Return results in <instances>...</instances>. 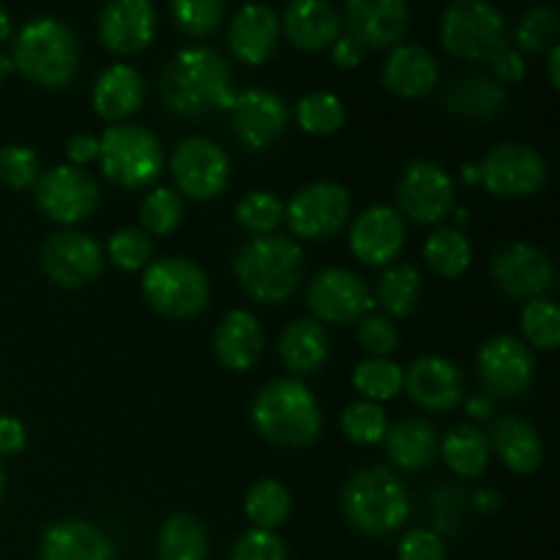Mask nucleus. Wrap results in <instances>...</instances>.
I'll list each match as a JSON object with an SVG mask.
<instances>
[{
  "instance_id": "obj_1",
  "label": "nucleus",
  "mask_w": 560,
  "mask_h": 560,
  "mask_svg": "<svg viewBox=\"0 0 560 560\" xmlns=\"http://www.w3.org/2000/svg\"><path fill=\"white\" fill-rule=\"evenodd\" d=\"M162 96L175 115L189 120L230 109L235 91L228 58L211 47L180 49L164 69Z\"/></svg>"
},
{
  "instance_id": "obj_2",
  "label": "nucleus",
  "mask_w": 560,
  "mask_h": 560,
  "mask_svg": "<svg viewBox=\"0 0 560 560\" xmlns=\"http://www.w3.org/2000/svg\"><path fill=\"white\" fill-rule=\"evenodd\" d=\"M252 421L257 432L279 448L310 446L323 427L320 405L299 377H279L262 386L252 405Z\"/></svg>"
},
{
  "instance_id": "obj_3",
  "label": "nucleus",
  "mask_w": 560,
  "mask_h": 560,
  "mask_svg": "<svg viewBox=\"0 0 560 560\" xmlns=\"http://www.w3.org/2000/svg\"><path fill=\"white\" fill-rule=\"evenodd\" d=\"M233 271L249 299L282 304L299 290L304 277V252L284 235H255L233 257Z\"/></svg>"
},
{
  "instance_id": "obj_4",
  "label": "nucleus",
  "mask_w": 560,
  "mask_h": 560,
  "mask_svg": "<svg viewBox=\"0 0 560 560\" xmlns=\"http://www.w3.org/2000/svg\"><path fill=\"white\" fill-rule=\"evenodd\" d=\"M14 69L44 88H66L80 71V49L66 22L36 16L20 27L14 38Z\"/></svg>"
},
{
  "instance_id": "obj_5",
  "label": "nucleus",
  "mask_w": 560,
  "mask_h": 560,
  "mask_svg": "<svg viewBox=\"0 0 560 560\" xmlns=\"http://www.w3.org/2000/svg\"><path fill=\"white\" fill-rule=\"evenodd\" d=\"M342 512L359 534L388 536L408 523V487L394 470L372 465L350 476L342 490Z\"/></svg>"
},
{
  "instance_id": "obj_6",
  "label": "nucleus",
  "mask_w": 560,
  "mask_h": 560,
  "mask_svg": "<svg viewBox=\"0 0 560 560\" xmlns=\"http://www.w3.org/2000/svg\"><path fill=\"white\" fill-rule=\"evenodd\" d=\"M441 42L457 58L492 63L509 49L506 20L485 0H457L443 11Z\"/></svg>"
},
{
  "instance_id": "obj_7",
  "label": "nucleus",
  "mask_w": 560,
  "mask_h": 560,
  "mask_svg": "<svg viewBox=\"0 0 560 560\" xmlns=\"http://www.w3.org/2000/svg\"><path fill=\"white\" fill-rule=\"evenodd\" d=\"M98 162L107 180L124 189H142L164 170V151L159 137L145 126H109L98 137Z\"/></svg>"
},
{
  "instance_id": "obj_8",
  "label": "nucleus",
  "mask_w": 560,
  "mask_h": 560,
  "mask_svg": "<svg viewBox=\"0 0 560 560\" xmlns=\"http://www.w3.org/2000/svg\"><path fill=\"white\" fill-rule=\"evenodd\" d=\"M142 295L159 315L184 320L200 315L211 304V282L197 262L186 257H162L145 266Z\"/></svg>"
},
{
  "instance_id": "obj_9",
  "label": "nucleus",
  "mask_w": 560,
  "mask_h": 560,
  "mask_svg": "<svg viewBox=\"0 0 560 560\" xmlns=\"http://www.w3.org/2000/svg\"><path fill=\"white\" fill-rule=\"evenodd\" d=\"M481 386L487 388V397L514 399L530 392L536 377V359L523 339L512 334H498L487 339L476 355Z\"/></svg>"
},
{
  "instance_id": "obj_10",
  "label": "nucleus",
  "mask_w": 560,
  "mask_h": 560,
  "mask_svg": "<svg viewBox=\"0 0 560 560\" xmlns=\"http://www.w3.org/2000/svg\"><path fill=\"white\" fill-rule=\"evenodd\" d=\"M170 170L189 200L208 202L224 191L230 180V156L208 137H186L175 145Z\"/></svg>"
},
{
  "instance_id": "obj_11",
  "label": "nucleus",
  "mask_w": 560,
  "mask_h": 560,
  "mask_svg": "<svg viewBox=\"0 0 560 560\" xmlns=\"http://www.w3.org/2000/svg\"><path fill=\"white\" fill-rule=\"evenodd\" d=\"M350 217V195L334 180H315L290 197L284 208L288 228L304 241H323L337 235Z\"/></svg>"
},
{
  "instance_id": "obj_12",
  "label": "nucleus",
  "mask_w": 560,
  "mask_h": 560,
  "mask_svg": "<svg viewBox=\"0 0 560 560\" xmlns=\"http://www.w3.org/2000/svg\"><path fill=\"white\" fill-rule=\"evenodd\" d=\"M454 189L452 175L435 162H410L402 170L397 184V202L402 219H413L416 224H438L454 211Z\"/></svg>"
},
{
  "instance_id": "obj_13",
  "label": "nucleus",
  "mask_w": 560,
  "mask_h": 560,
  "mask_svg": "<svg viewBox=\"0 0 560 560\" xmlns=\"http://www.w3.org/2000/svg\"><path fill=\"white\" fill-rule=\"evenodd\" d=\"M102 191L96 178L82 167L60 164L36 180V206L58 224H77L98 208Z\"/></svg>"
},
{
  "instance_id": "obj_14",
  "label": "nucleus",
  "mask_w": 560,
  "mask_h": 560,
  "mask_svg": "<svg viewBox=\"0 0 560 560\" xmlns=\"http://www.w3.org/2000/svg\"><path fill=\"white\" fill-rule=\"evenodd\" d=\"M479 167L481 186L495 197H530L547 180L545 156L520 142L490 148Z\"/></svg>"
},
{
  "instance_id": "obj_15",
  "label": "nucleus",
  "mask_w": 560,
  "mask_h": 560,
  "mask_svg": "<svg viewBox=\"0 0 560 560\" xmlns=\"http://www.w3.org/2000/svg\"><path fill=\"white\" fill-rule=\"evenodd\" d=\"M306 306L317 317V323L342 326V323L366 317V312L375 306V299L359 273L348 268H326L306 288Z\"/></svg>"
},
{
  "instance_id": "obj_16",
  "label": "nucleus",
  "mask_w": 560,
  "mask_h": 560,
  "mask_svg": "<svg viewBox=\"0 0 560 560\" xmlns=\"http://www.w3.org/2000/svg\"><path fill=\"white\" fill-rule=\"evenodd\" d=\"M490 271L498 288L512 299H545L556 288V266L545 249L525 241L503 246L492 255Z\"/></svg>"
},
{
  "instance_id": "obj_17",
  "label": "nucleus",
  "mask_w": 560,
  "mask_h": 560,
  "mask_svg": "<svg viewBox=\"0 0 560 560\" xmlns=\"http://www.w3.org/2000/svg\"><path fill=\"white\" fill-rule=\"evenodd\" d=\"M42 268L58 288H85L104 268L102 246L80 230H58L44 241Z\"/></svg>"
},
{
  "instance_id": "obj_18",
  "label": "nucleus",
  "mask_w": 560,
  "mask_h": 560,
  "mask_svg": "<svg viewBox=\"0 0 560 560\" xmlns=\"http://www.w3.org/2000/svg\"><path fill=\"white\" fill-rule=\"evenodd\" d=\"M230 129L246 151H266L282 137L288 126V107L282 98L262 88L235 93L230 104Z\"/></svg>"
},
{
  "instance_id": "obj_19",
  "label": "nucleus",
  "mask_w": 560,
  "mask_h": 560,
  "mask_svg": "<svg viewBox=\"0 0 560 560\" xmlns=\"http://www.w3.org/2000/svg\"><path fill=\"white\" fill-rule=\"evenodd\" d=\"M348 36L364 49L399 47L408 36L410 9L405 0H350L345 3Z\"/></svg>"
},
{
  "instance_id": "obj_20",
  "label": "nucleus",
  "mask_w": 560,
  "mask_h": 560,
  "mask_svg": "<svg viewBox=\"0 0 560 560\" xmlns=\"http://www.w3.org/2000/svg\"><path fill=\"white\" fill-rule=\"evenodd\" d=\"M405 249V219L392 206H370L353 219L350 228V252L364 266H386Z\"/></svg>"
},
{
  "instance_id": "obj_21",
  "label": "nucleus",
  "mask_w": 560,
  "mask_h": 560,
  "mask_svg": "<svg viewBox=\"0 0 560 560\" xmlns=\"http://www.w3.org/2000/svg\"><path fill=\"white\" fill-rule=\"evenodd\" d=\"M402 392H408V397L419 408L446 413L463 402L465 381L454 361L443 359V355H421L405 372Z\"/></svg>"
},
{
  "instance_id": "obj_22",
  "label": "nucleus",
  "mask_w": 560,
  "mask_h": 560,
  "mask_svg": "<svg viewBox=\"0 0 560 560\" xmlns=\"http://www.w3.org/2000/svg\"><path fill=\"white\" fill-rule=\"evenodd\" d=\"M98 36L109 52H142L156 36V9L148 0H113L98 16Z\"/></svg>"
},
{
  "instance_id": "obj_23",
  "label": "nucleus",
  "mask_w": 560,
  "mask_h": 560,
  "mask_svg": "<svg viewBox=\"0 0 560 560\" xmlns=\"http://www.w3.org/2000/svg\"><path fill=\"white\" fill-rule=\"evenodd\" d=\"M279 14L266 3H249L235 11L230 22V49L238 60L249 66H262L271 60L279 44Z\"/></svg>"
},
{
  "instance_id": "obj_24",
  "label": "nucleus",
  "mask_w": 560,
  "mask_h": 560,
  "mask_svg": "<svg viewBox=\"0 0 560 560\" xmlns=\"http://www.w3.org/2000/svg\"><path fill=\"white\" fill-rule=\"evenodd\" d=\"M42 560H113L115 545L88 520H58L42 534Z\"/></svg>"
},
{
  "instance_id": "obj_25",
  "label": "nucleus",
  "mask_w": 560,
  "mask_h": 560,
  "mask_svg": "<svg viewBox=\"0 0 560 560\" xmlns=\"http://www.w3.org/2000/svg\"><path fill=\"white\" fill-rule=\"evenodd\" d=\"M441 80L435 55L421 44H399L388 52L383 66V85L402 98L430 96Z\"/></svg>"
},
{
  "instance_id": "obj_26",
  "label": "nucleus",
  "mask_w": 560,
  "mask_h": 560,
  "mask_svg": "<svg viewBox=\"0 0 560 560\" xmlns=\"http://www.w3.org/2000/svg\"><path fill=\"white\" fill-rule=\"evenodd\" d=\"M266 334L260 320L246 310H233L222 317L213 331V353L219 364L233 372H246L260 361Z\"/></svg>"
},
{
  "instance_id": "obj_27",
  "label": "nucleus",
  "mask_w": 560,
  "mask_h": 560,
  "mask_svg": "<svg viewBox=\"0 0 560 560\" xmlns=\"http://www.w3.org/2000/svg\"><path fill=\"white\" fill-rule=\"evenodd\" d=\"M279 22L284 25L290 44L304 52L334 47V42L342 36V16L326 0H295Z\"/></svg>"
},
{
  "instance_id": "obj_28",
  "label": "nucleus",
  "mask_w": 560,
  "mask_h": 560,
  "mask_svg": "<svg viewBox=\"0 0 560 560\" xmlns=\"http://www.w3.org/2000/svg\"><path fill=\"white\" fill-rule=\"evenodd\" d=\"M142 98H145V82L135 66H107L93 85V109L98 113V118L109 120V124L135 115Z\"/></svg>"
},
{
  "instance_id": "obj_29",
  "label": "nucleus",
  "mask_w": 560,
  "mask_h": 560,
  "mask_svg": "<svg viewBox=\"0 0 560 560\" xmlns=\"http://www.w3.org/2000/svg\"><path fill=\"white\" fill-rule=\"evenodd\" d=\"M487 441H490V448H495L498 459L512 474H534V470H539L541 459H545L539 432L520 416H501Z\"/></svg>"
},
{
  "instance_id": "obj_30",
  "label": "nucleus",
  "mask_w": 560,
  "mask_h": 560,
  "mask_svg": "<svg viewBox=\"0 0 560 560\" xmlns=\"http://www.w3.org/2000/svg\"><path fill=\"white\" fill-rule=\"evenodd\" d=\"M509 102V93L495 77L487 74H463L448 85L446 107L454 115L468 120H490L503 113Z\"/></svg>"
},
{
  "instance_id": "obj_31",
  "label": "nucleus",
  "mask_w": 560,
  "mask_h": 560,
  "mask_svg": "<svg viewBox=\"0 0 560 560\" xmlns=\"http://www.w3.org/2000/svg\"><path fill=\"white\" fill-rule=\"evenodd\" d=\"M386 452L397 468L424 470L430 468L438 452V430L427 419H402L386 432Z\"/></svg>"
},
{
  "instance_id": "obj_32",
  "label": "nucleus",
  "mask_w": 560,
  "mask_h": 560,
  "mask_svg": "<svg viewBox=\"0 0 560 560\" xmlns=\"http://www.w3.org/2000/svg\"><path fill=\"white\" fill-rule=\"evenodd\" d=\"M328 334L317 320H293L279 337V355L295 375H312L328 361Z\"/></svg>"
},
{
  "instance_id": "obj_33",
  "label": "nucleus",
  "mask_w": 560,
  "mask_h": 560,
  "mask_svg": "<svg viewBox=\"0 0 560 560\" xmlns=\"http://www.w3.org/2000/svg\"><path fill=\"white\" fill-rule=\"evenodd\" d=\"M441 454L452 474H457L459 479H476L490 465L492 448L479 427L457 424L441 441Z\"/></svg>"
},
{
  "instance_id": "obj_34",
  "label": "nucleus",
  "mask_w": 560,
  "mask_h": 560,
  "mask_svg": "<svg viewBox=\"0 0 560 560\" xmlns=\"http://www.w3.org/2000/svg\"><path fill=\"white\" fill-rule=\"evenodd\" d=\"M208 528L195 514L178 512L159 530V560H208Z\"/></svg>"
},
{
  "instance_id": "obj_35",
  "label": "nucleus",
  "mask_w": 560,
  "mask_h": 560,
  "mask_svg": "<svg viewBox=\"0 0 560 560\" xmlns=\"http://www.w3.org/2000/svg\"><path fill=\"white\" fill-rule=\"evenodd\" d=\"M421 290H424V279H421L419 268L410 262H399V266L386 268L372 299L386 310L392 317H408L410 312L419 306Z\"/></svg>"
},
{
  "instance_id": "obj_36",
  "label": "nucleus",
  "mask_w": 560,
  "mask_h": 560,
  "mask_svg": "<svg viewBox=\"0 0 560 560\" xmlns=\"http://www.w3.org/2000/svg\"><path fill=\"white\" fill-rule=\"evenodd\" d=\"M424 260L435 273L446 279L463 277L474 260V249L463 230L457 228H438L432 230L430 238L424 241Z\"/></svg>"
},
{
  "instance_id": "obj_37",
  "label": "nucleus",
  "mask_w": 560,
  "mask_h": 560,
  "mask_svg": "<svg viewBox=\"0 0 560 560\" xmlns=\"http://www.w3.org/2000/svg\"><path fill=\"white\" fill-rule=\"evenodd\" d=\"M246 517L257 530H271L277 534L279 525L290 517V492L282 481L260 479L246 492Z\"/></svg>"
},
{
  "instance_id": "obj_38",
  "label": "nucleus",
  "mask_w": 560,
  "mask_h": 560,
  "mask_svg": "<svg viewBox=\"0 0 560 560\" xmlns=\"http://www.w3.org/2000/svg\"><path fill=\"white\" fill-rule=\"evenodd\" d=\"M402 383L405 370L392 359H366L353 370V386L366 402H388L402 394Z\"/></svg>"
},
{
  "instance_id": "obj_39",
  "label": "nucleus",
  "mask_w": 560,
  "mask_h": 560,
  "mask_svg": "<svg viewBox=\"0 0 560 560\" xmlns=\"http://www.w3.org/2000/svg\"><path fill=\"white\" fill-rule=\"evenodd\" d=\"M295 120L306 135L331 137L345 126V104L328 91L306 93L295 107Z\"/></svg>"
},
{
  "instance_id": "obj_40",
  "label": "nucleus",
  "mask_w": 560,
  "mask_h": 560,
  "mask_svg": "<svg viewBox=\"0 0 560 560\" xmlns=\"http://www.w3.org/2000/svg\"><path fill=\"white\" fill-rule=\"evenodd\" d=\"M339 424H342V432L348 441L359 443V446H375V443H383V438H386L388 416L381 405L359 399V402H350L342 410V421Z\"/></svg>"
},
{
  "instance_id": "obj_41",
  "label": "nucleus",
  "mask_w": 560,
  "mask_h": 560,
  "mask_svg": "<svg viewBox=\"0 0 560 560\" xmlns=\"http://www.w3.org/2000/svg\"><path fill=\"white\" fill-rule=\"evenodd\" d=\"M173 22L184 36L202 38L219 27V22L228 14L224 0H175L170 5Z\"/></svg>"
},
{
  "instance_id": "obj_42",
  "label": "nucleus",
  "mask_w": 560,
  "mask_h": 560,
  "mask_svg": "<svg viewBox=\"0 0 560 560\" xmlns=\"http://www.w3.org/2000/svg\"><path fill=\"white\" fill-rule=\"evenodd\" d=\"M235 219L244 230L255 235H273V230L282 224L284 219V206L279 202L277 195L271 191H249L246 197H241V202L235 206Z\"/></svg>"
},
{
  "instance_id": "obj_43",
  "label": "nucleus",
  "mask_w": 560,
  "mask_h": 560,
  "mask_svg": "<svg viewBox=\"0 0 560 560\" xmlns=\"http://www.w3.org/2000/svg\"><path fill=\"white\" fill-rule=\"evenodd\" d=\"M140 219L142 230L153 235H167L173 233L175 228L184 219V197L175 189H167V186H159L151 195H145L140 206Z\"/></svg>"
},
{
  "instance_id": "obj_44",
  "label": "nucleus",
  "mask_w": 560,
  "mask_h": 560,
  "mask_svg": "<svg viewBox=\"0 0 560 560\" xmlns=\"http://www.w3.org/2000/svg\"><path fill=\"white\" fill-rule=\"evenodd\" d=\"M560 22L556 9L550 5H534L525 11L514 31V42L523 52H541L547 47H556Z\"/></svg>"
},
{
  "instance_id": "obj_45",
  "label": "nucleus",
  "mask_w": 560,
  "mask_h": 560,
  "mask_svg": "<svg viewBox=\"0 0 560 560\" xmlns=\"http://www.w3.org/2000/svg\"><path fill=\"white\" fill-rule=\"evenodd\" d=\"M523 334L539 350H556L560 342V312L552 299H534L523 310Z\"/></svg>"
},
{
  "instance_id": "obj_46",
  "label": "nucleus",
  "mask_w": 560,
  "mask_h": 560,
  "mask_svg": "<svg viewBox=\"0 0 560 560\" xmlns=\"http://www.w3.org/2000/svg\"><path fill=\"white\" fill-rule=\"evenodd\" d=\"M107 255L120 271H142L151 262L153 244L151 235L142 228H120L115 230L107 244Z\"/></svg>"
},
{
  "instance_id": "obj_47",
  "label": "nucleus",
  "mask_w": 560,
  "mask_h": 560,
  "mask_svg": "<svg viewBox=\"0 0 560 560\" xmlns=\"http://www.w3.org/2000/svg\"><path fill=\"white\" fill-rule=\"evenodd\" d=\"M42 178L38 156L27 145H3L0 148V180L11 189H31Z\"/></svg>"
},
{
  "instance_id": "obj_48",
  "label": "nucleus",
  "mask_w": 560,
  "mask_h": 560,
  "mask_svg": "<svg viewBox=\"0 0 560 560\" xmlns=\"http://www.w3.org/2000/svg\"><path fill=\"white\" fill-rule=\"evenodd\" d=\"M359 345L372 353V359H388L399 348V331L386 315H366L359 320L355 328Z\"/></svg>"
},
{
  "instance_id": "obj_49",
  "label": "nucleus",
  "mask_w": 560,
  "mask_h": 560,
  "mask_svg": "<svg viewBox=\"0 0 560 560\" xmlns=\"http://www.w3.org/2000/svg\"><path fill=\"white\" fill-rule=\"evenodd\" d=\"M230 560H288V547L271 530H246L233 545Z\"/></svg>"
},
{
  "instance_id": "obj_50",
  "label": "nucleus",
  "mask_w": 560,
  "mask_h": 560,
  "mask_svg": "<svg viewBox=\"0 0 560 560\" xmlns=\"http://www.w3.org/2000/svg\"><path fill=\"white\" fill-rule=\"evenodd\" d=\"M397 560H448L446 545H443V539L435 530H408V534L402 536V541H399Z\"/></svg>"
},
{
  "instance_id": "obj_51",
  "label": "nucleus",
  "mask_w": 560,
  "mask_h": 560,
  "mask_svg": "<svg viewBox=\"0 0 560 560\" xmlns=\"http://www.w3.org/2000/svg\"><path fill=\"white\" fill-rule=\"evenodd\" d=\"M492 71H495V80L501 85H514V82H523L525 80V60L517 49L509 47L506 52L498 55L492 60Z\"/></svg>"
},
{
  "instance_id": "obj_52",
  "label": "nucleus",
  "mask_w": 560,
  "mask_h": 560,
  "mask_svg": "<svg viewBox=\"0 0 560 560\" xmlns=\"http://www.w3.org/2000/svg\"><path fill=\"white\" fill-rule=\"evenodd\" d=\"M27 432L25 424L14 416H0V457H11L25 448Z\"/></svg>"
},
{
  "instance_id": "obj_53",
  "label": "nucleus",
  "mask_w": 560,
  "mask_h": 560,
  "mask_svg": "<svg viewBox=\"0 0 560 560\" xmlns=\"http://www.w3.org/2000/svg\"><path fill=\"white\" fill-rule=\"evenodd\" d=\"M366 49L353 36H339L331 47V60L339 69H355L364 60Z\"/></svg>"
},
{
  "instance_id": "obj_54",
  "label": "nucleus",
  "mask_w": 560,
  "mask_h": 560,
  "mask_svg": "<svg viewBox=\"0 0 560 560\" xmlns=\"http://www.w3.org/2000/svg\"><path fill=\"white\" fill-rule=\"evenodd\" d=\"M71 167H82V164L98 159V137L96 135H74L66 145Z\"/></svg>"
},
{
  "instance_id": "obj_55",
  "label": "nucleus",
  "mask_w": 560,
  "mask_h": 560,
  "mask_svg": "<svg viewBox=\"0 0 560 560\" xmlns=\"http://www.w3.org/2000/svg\"><path fill=\"white\" fill-rule=\"evenodd\" d=\"M465 408H468L470 419H476V421H485V419H490L492 413H495L492 397H487V394H476V397H470L468 402H465Z\"/></svg>"
},
{
  "instance_id": "obj_56",
  "label": "nucleus",
  "mask_w": 560,
  "mask_h": 560,
  "mask_svg": "<svg viewBox=\"0 0 560 560\" xmlns=\"http://www.w3.org/2000/svg\"><path fill=\"white\" fill-rule=\"evenodd\" d=\"M474 506L479 509V512H495V509L501 506V492L492 490V487H481L474 495Z\"/></svg>"
},
{
  "instance_id": "obj_57",
  "label": "nucleus",
  "mask_w": 560,
  "mask_h": 560,
  "mask_svg": "<svg viewBox=\"0 0 560 560\" xmlns=\"http://www.w3.org/2000/svg\"><path fill=\"white\" fill-rule=\"evenodd\" d=\"M547 69H550V85L552 88H560V47H550V63H547Z\"/></svg>"
},
{
  "instance_id": "obj_58",
  "label": "nucleus",
  "mask_w": 560,
  "mask_h": 560,
  "mask_svg": "<svg viewBox=\"0 0 560 560\" xmlns=\"http://www.w3.org/2000/svg\"><path fill=\"white\" fill-rule=\"evenodd\" d=\"M463 180H465V184H481V167H479V164H465Z\"/></svg>"
},
{
  "instance_id": "obj_59",
  "label": "nucleus",
  "mask_w": 560,
  "mask_h": 560,
  "mask_svg": "<svg viewBox=\"0 0 560 560\" xmlns=\"http://www.w3.org/2000/svg\"><path fill=\"white\" fill-rule=\"evenodd\" d=\"M9 36H11V16H9V11L0 5V42H5Z\"/></svg>"
},
{
  "instance_id": "obj_60",
  "label": "nucleus",
  "mask_w": 560,
  "mask_h": 560,
  "mask_svg": "<svg viewBox=\"0 0 560 560\" xmlns=\"http://www.w3.org/2000/svg\"><path fill=\"white\" fill-rule=\"evenodd\" d=\"M11 71H14V60H11V55L0 52V82H3Z\"/></svg>"
},
{
  "instance_id": "obj_61",
  "label": "nucleus",
  "mask_w": 560,
  "mask_h": 560,
  "mask_svg": "<svg viewBox=\"0 0 560 560\" xmlns=\"http://www.w3.org/2000/svg\"><path fill=\"white\" fill-rule=\"evenodd\" d=\"M3 492H5V470L0 465V501H3Z\"/></svg>"
},
{
  "instance_id": "obj_62",
  "label": "nucleus",
  "mask_w": 560,
  "mask_h": 560,
  "mask_svg": "<svg viewBox=\"0 0 560 560\" xmlns=\"http://www.w3.org/2000/svg\"><path fill=\"white\" fill-rule=\"evenodd\" d=\"M457 222H468V211L465 208H457Z\"/></svg>"
}]
</instances>
